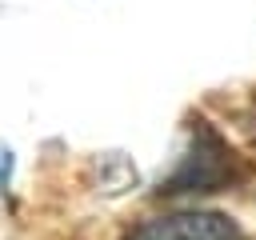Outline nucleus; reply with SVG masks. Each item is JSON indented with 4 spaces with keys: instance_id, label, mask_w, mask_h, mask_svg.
Returning a JSON list of instances; mask_svg holds the SVG:
<instances>
[{
    "instance_id": "f257e3e1",
    "label": "nucleus",
    "mask_w": 256,
    "mask_h": 240,
    "mask_svg": "<svg viewBox=\"0 0 256 240\" xmlns=\"http://www.w3.org/2000/svg\"><path fill=\"white\" fill-rule=\"evenodd\" d=\"M232 176V156H228V148L208 132V128H196V144H192V152L184 156V164L176 168V176L168 180V188L164 192H212V188H220L224 180Z\"/></svg>"
},
{
    "instance_id": "f03ea898",
    "label": "nucleus",
    "mask_w": 256,
    "mask_h": 240,
    "mask_svg": "<svg viewBox=\"0 0 256 240\" xmlns=\"http://www.w3.org/2000/svg\"><path fill=\"white\" fill-rule=\"evenodd\" d=\"M132 240H240V228L216 212H176L144 224Z\"/></svg>"
}]
</instances>
